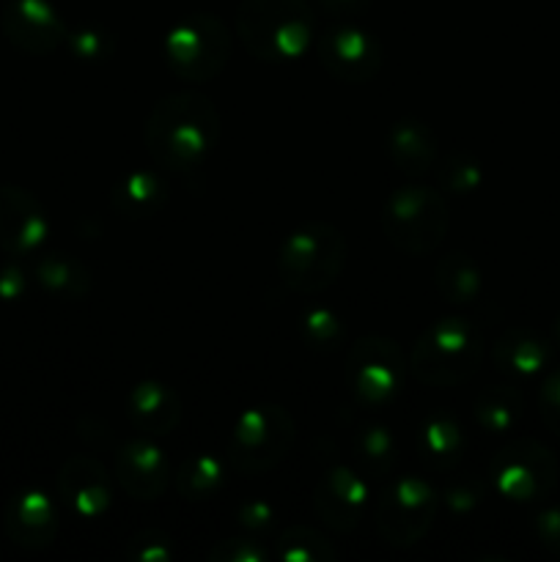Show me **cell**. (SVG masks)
I'll return each mask as SVG.
<instances>
[{
	"label": "cell",
	"mask_w": 560,
	"mask_h": 562,
	"mask_svg": "<svg viewBox=\"0 0 560 562\" xmlns=\"http://www.w3.org/2000/svg\"><path fill=\"white\" fill-rule=\"evenodd\" d=\"M220 132V113L212 99L198 91H176L154 104L146 121V146L159 168L190 173L212 154Z\"/></svg>",
	"instance_id": "obj_1"
},
{
	"label": "cell",
	"mask_w": 560,
	"mask_h": 562,
	"mask_svg": "<svg viewBox=\"0 0 560 562\" xmlns=\"http://www.w3.org/2000/svg\"><path fill=\"white\" fill-rule=\"evenodd\" d=\"M236 33L253 58L296 60L313 38V9L307 0H242Z\"/></svg>",
	"instance_id": "obj_2"
},
{
	"label": "cell",
	"mask_w": 560,
	"mask_h": 562,
	"mask_svg": "<svg viewBox=\"0 0 560 562\" xmlns=\"http://www.w3.org/2000/svg\"><path fill=\"white\" fill-rule=\"evenodd\" d=\"M346 263V239L335 225L313 220L283 239L278 272L285 289L296 294H318L340 278Z\"/></svg>",
	"instance_id": "obj_3"
},
{
	"label": "cell",
	"mask_w": 560,
	"mask_h": 562,
	"mask_svg": "<svg viewBox=\"0 0 560 562\" xmlns=\"http://www.w3.org/2000/svg\"><path fill=\"white\" fill-rule=\"evenodd\" d=\"M481 333L467 318H443L432 324L412 346L410 371L428 387H453L481 368Z\"/></svg>",
	"instance_id": "obj_4"
},
{
	"label": "cell",
	"mask_w": 560,
	"mask_h": 562,
	"mask_svg": "<svg viewBox=\"0 0 560 562\" xmlns=\"http://www.w3.org/2000/svg\"><path fill=\"white\" fill-rule=\"evenodd\" d=\"M448 203L437 190L423 184L399 187L384 201L382 231L395 250L406 256H428L448 234Z\"/></svg>",
	"instance_id": "obj_5"
},
{
	"label": "cell",
	"mask_w": 560,
	"mask_h": 562,
	"mask_svg": "<svg viewBox=\"0 0 560 562\" xmlns=\"http://www.w3.org/2000/svg\"><path fill=\"white\" fill-rule=\"evenodd\" d=\"M296 426L278 404H258L242 412L228 439V459L242 475H264L289 456Z\"/></svg>",
	"instance_id": "obj_6"
},
{
	"label": "cell",
	"mask_w": 560,
	"mask_h": 562,
	"mask_svg": "<svg viewBox=\"0 0 560 562\" xmlns=\"http://www.w3.org/2000/svg\"><path fill=\"white\" fill-rule=\"evenodd\" d=\"M231 31L212 14H190L165 36V58L181 80L206 82L225 69Z\"/></svg>",
	"instance_id": "obj_7"
},
{
	"label": "cell",
	"mask_w": 560,
	"mask_h": 562,
	"mask_svg": "<svg viewBox=\"0 0 560 562\" xmlns=\"http://www.w3.org/2000/svg\"><path fill=\"white\" fill-rule=\"evenodd\" d=\"M410 362L399 344L382 335H368L351 344L346 357V382L351 395L366 406H384L395 401L406 382Z\"/></svg>",
	"instance_id": "obj_8"
},
{
	"label": "cell",
	"mask_w": 560,
	"mask_h": 562,
	"mask_svg": "<svg viewBox=\"0 0 560 562\" xmlns=\"http://www.w3.org/2000/svg\"><path fill=\"white\" fill-rule=\"evenodd\" d=\"M437 494L417 475L395 477L377 503V532L390 547H412L432 530Z\"/></svg>",
	"instance_id": "obj_9"
},
{
	"label": "cell",
	"mask_w": 560,
	"mask_h": 562,
	"mask_svg": "<svg viewBox=\"0 0 560 562\" xmlns=\"http://www.w3.org/2000/svg\"><path fill=\"white\" fill-rule=\"evenodd\" d=\"M489 475L505 499L533 503V499L547 497L555 488L558 461L547 445L536 439H514L494 453Z\"/></svg>",
	"instance_id": "obj_10"
},
{
	"label": "cell",
	"mask_w": 560,
	"mask_h": 562,
	"mask_svg": "<svg viewBox=\"0 0 560 562\" xmlns=\"http://www.w3.org/2000/svg\"><path fill=\"white\" fill-rule=\"evenodd\" d=\"M318 55L324 69L344 82H368L382 66V47L368 31L355 22H340L318 38Z\"/></svg>",
	"instance_id": "obj_11"
},
{
	"label": "cell",
	"mask_w": 560,
	"mask_h": 562,
	"mask_svg": "<svg viewBox=\"0 0 560 562\" xmlns=\"http://www.w3.org/2000/svg\"><path fill=\"white\" fill-rule=\"evenodd\" d=\"M49 234L42 203L27 190L0 184V250L9 256H33Z\"/></svg>",
	"instance_id": "obj_12"
},
{
	"label": "cell",
	"mask_w": 560,
	"mask_h": 562,
	"mask_svg": "<svg viewBox=\"0 0 560 562\" xmlns=\"http://www.w3.org/2000/svg\"><path fill=\"white\" fill-rule=\"evenodd\" d=\"M368 505V483L346 467H333L313 488V508L318 519L335 532H351L360 525Z\"/></svg>",
	"instance_id": "obj_13"
},
{
	"label": "cell",
	"mask_w": 560,
	"mask_h": 562,
	"mask_svg": "<svg viewBox=\"0 0 560 562\" xmlns=\"http://www.w3.org/2000/svg\"><path fill=\"white\" fill-rule=\"evenodd\" d=\"M3 33L27 55H47L60 47L66 27L47 0H9L3 9Z\"/></svg>",
	"instance_id": "obj_14"
},
{
	"label": "cell",
	"mask_w": 560,
	"mask_h": 562,
	"mask_svg": "<svg viewBox=\"0 0 560 562\" xmlns=\"http://www.w3.org/2000/svg\"><path fill=\"white\" fill-rule=\"evenodd\" d=\"M58 492L64 503L82 519H99L108 514L110 499V477L104 467L93 456L77 453L64 461L58 472Z\"/></svg>",
	"instance_id": "obj_15"
},
{
	"label": "cell",
	"mask_w": 560,
	"mask_h": 562,
	"mask_svg": "<svg viewBox=\"0 0 560 562\" xmlns=\"http://www.w3.org/2000/svg\"><path fill=\"white\" fill-rule=\"evenodd\" d=\"M115 481L135 499H157L170 483V464L152 439H130L115 453Z\"/></svg>",
	"instance_id": "obj_16"
},
{
	"label": "cell",
	"mask_w": 560,
	"mask_h": 562,
	"mask_svg": "<svg viewBox=\"0 0 560 562\" xmlns=\"http://www.w3.org/2000/svg\"><path fill=\"white\" fill-rule=\"evenodd\" d=\"M5 536L22 549H38L53 547L55 536H58V510H55L53 499L42 492H22L9 499L3 514Z\"/></svg>",
	"instance_id": "obj_17"
},
{
	"label": "cell",
	"mask_w": 560,
	"mask_h": 562,
	"mask_svg": "<svg viewBox=\"0 0 560 562\" xmlns=\"http://www.w3.org/2000/svg\"><path fill=\"white\" fill-rule=\"evenodd\" d=\"M126 417L146 437H165L179 428L184 406L173 387L146 379L126 393Z\"/></svg>",
	"instance_id": "obj_18"
},
{
	"label": "cell",
	"mask_w": 560,
	"mask_h": 562,
	"mask_svg": "<svg viewBox=\"0 0 560 562\" xmlns=\"http://www.w3.org/2000/svg\"><path fill=\"white\" fill-rule=\"evenodd\" d=\"M388 151L401 173L426 176L437 162V137L423 121L401 119L390 130Z\"/></svg>",
	"instance_id": "obj_19"
},
{
	"label": "cell",
	"mask_w": 560,
	"mask_h": 562,
	"mask_svg": "<svg viewBox=\"0 0 560 562\" xmlns=\"http://www.w3.org/2000/svg\"><path fill=\"white\" fill-rule=\"evenodd\" d=\"M500 371L514 379H530L541 373L549 362V346L530 329H508L497 338L492 351Z\"/></svg>",
	"instance_id": "obj_20"
},
{
	"label": "cell",
	"mask_w": 560,
	"mask_h": 562,
	"mask_svg": "<svg viewBox=\"0 0 560 562\" xmlns=\"http://www.w3.org/2000/svg\"><path fill=\"white\" fill-rule=\"evenodd\" d=\"M434 285L443 294L445 302L453 305H470L481 294V269L475 267L470 256L464 252H450L437 261V272H434Z\"/></svg>",
	"instance_id": "obj_21"
},
{
	"label": "cell",
	"mask_w": 560,
	"mask_h": 562,
	"mask_svg": "<svg viewBox=\"0 0 560 562\" xmlns=\"http://www.w3.org/2000/svg\"><path fill=\"white\" fill-rule=\"evenodd\" d=\"M165 203V184L148 170H135L124 176L113 190V206L124 217L146 220L157 214Z\"/></svg>",
	"instance_id": "obj_22"
},
{
	"label": "cell",
	"mask_w": 560,
	"mask_h": 562,
	"mask_svg": "<svg viewBox=\"0 0 560 562\" xmlns=\"http://www.w3.org/2000/svg\"><path fill=\"white\" fill-rule=\"evenodd\" d=\"M36 280L47 294L60 300H82L91 291V274L66 256H44L36 263Z\"/></svg>",
	"instance_id": "obj_23"
},
{
	"label": "cell",
	"mask_w": 560,
	"mask_h": 562,
	"mask_svg": "<svg viewBox=\"0 0 560 562\" xmlns=\"http://www.w3.org/2000/svg\"><path fill=\"white\" fill-rule=\"evenodd\" d=\"M522 395L514 387H489L475 401V420L489 434H508L522 420Z\"/></svg>",
	"instance_id": "obj_24"
},
{
	"label": "cell",
	"mask_w": 560,
	"mask_h": 562,
	"mask_svg": "<svg viewBox=\"0 0 560 562\" xmlns=\"http://www.w3.org/2000/svg\"><path fill=\"white\" fill-rule=\"evenodd\" d=\"M223 464L209 453L190 456L181 464V470L176 472V488L190 503H203V499L214 497L220 492V486H223Z\"/></svg>",
	"instance_id": "obj_25"
},
{
	"label": "cell",
	"mask_w": 560,
	"mask_h": 562,
	"mask_svg": "<svg viewBox=\"0 0 560 562\" xmlns=\"http://www.w3.org/2000/svg\"><path fill=\"white\" fill-rule=\"evenodd\" d=\"M275 554L285 562H333L338 560V549L311 527H289L280 532Z\"/></svg>",
	"instance_id": "obj_26"
},
{
	"label": "cell",
	"mask_w": 560,
	"mask_h": 562,
	"mask_svg": "<svg viewBox=\"0 0 560 562\" xmlns=\"http://www.w3.org/2000/svg\"><path fill=\"white\" fill-rule=\"evenodd\" d=\"M461 428L456 426V420L439 415L423 426L421 437V453L428 464L434 467H450L459 461L461 456Z\"/></svg>",
	"instance_id": "obj_27"
},
{
	"label": "cell",
	"mask_w": 560,
	"mask_h": 562,
	"mask_svg": "<svg viewBox=\"0 0 560 562\" xmlns=\"http://www.w3.org/2000/svg\"><path fill=\"white\" fill-rule=\"evenodd\" d=\"M393 434L384 426H362L355 434V459L371 475H384L393 464Z\"/></svg>",
	"instance_id": "obj_28"
},
{
	"label": "cell",
	"mask_w": 560,
	"mask_h": 562,
	"mask_svg": "<svg viewBox=\"0 0 560 562\" xmlns=\"http://www.w3.org/2000/svg\"><path fill=\"white\" fill-rule=\"evenodd\" d=\"M300 329L305 335L307 346L318 351L338 349L340 340H344V324H340V318L333 311H324V307L305 313Z\"/></svg>",
	"instance_id": "obj_29"
},
{
	"label": "cell",
	"mask_w": 560,
	"mask_h": 562,
	"mask_svg": "<svg viewBox=\"0 0 560 562\" xmlns=\"http://www.w3.org/2000/svg\"><path fill=\"white\" fill-rule=\"evenodd\" d=\"M478 184H481V162L472 159L470 154H450L443 168L445 190L467 195V192L478 190Z\"/></svg>",
	"instance_id": "obj_30"
},
{
	"label": "cell",
	"mask_w": 560,
	"mask_h": 562,
	"mask_svg": "<svg viewBox=\"0 0 560 562\" xmlns=\"http://www.w3.org/2000/svg\"><path fill=\"white\" fill-rule=\"evenodd\" d=\"M267 558L269 554L250 538H225L206 552V560L214 562H264Z\"/></svg>",
	"instance_id": "obj_31"
},
{
	"label": "cell",
	"mask_w": 560,
	"mask_h": 562,
	"mask_svg": "<svg viewBox=\"0 0 560 562\" xmlns=\"http://www.w3.org/2000/svg\"><path fill=\"white\" fill-rule=\"evenodd\" d=\"M538 415L544 426L560 437V368H552L538 387Z\"/></svg>",
	"instance_id": "obj_32"
},
{
	"label": "cell",
	"mask_w": 560,
	"mask_h": 562,
	"mask_svg": "<svg viewBox=\"0 0 560 562\" xmlns=\"http://www.w3.org/2000/svg\"><path fill=\"white\" fill-rule=\"evenodd\" d=\"M126 552L137 560H148V562H165L173 558V543H170V536L159 530H143L132 538L130 549Z\"/></svg>",
	"instance_id": "obj_33"
},
{
	"label": "cell",
	"mask_w": 560,
	"mask_h": 562,
	"mask_svg": "<svg viewBox=\"0 0 560 562\" xmlns=\"http://www.w3.org/2000/svg\"><path fill=\"white\" fill-rule=\"evenodd\" d=\"M69 44L80 60H104L110 55V49H113V42H110L108 33L97 31V27L71 33Z\"/></svg>",
	"instance_id": "obj_34"
},
{
	"label": "cell",
	"mask_w": 560,
	"mask_h": 562,
	"mask_svg": "<svg viewBox=\"0 0 560 562\" xmlns=\"http://www.w3.org/2000/svg\"><path fill=\"white\" fill-rule=\"evenodd\" d=\"M533 530H536L538 543H541L547 552L558 554L560 558V508L541 510V514L536 516V525H533Z\"/></svg>",
	"instance_id": "obj_35"
},
{
	"label": "cell",
	"mask_w": 560,
	"mask_h": 562,
	"mask_svg": "<svg viewBox=\"0 0 560 562\" xmlns=\"http://www.w3.org/2000/svg\"><path fill=\"white\" fill-rule=\"evenodd\" d=\"M322 5L329 16H335V20L351 22L371 5V0H322Z\"/></svg>",
	"instance_id": "obj_36"
},
{
	"label": "cell",
	"mask_w": 560,
	"mask_h": 562,
	"mask_svg": "<svg viewBox=\"0 0 560 562\" xmlns=\"http://www.w3.org/2000/svg\"><path fill=\"white\" fill-rule=\"evenodd\" d=\"M239 519H242V525L250 527V530H264V527L272 525L275 514H272V508H269V505L250 503V505H245V508H242Z\"/></svg>",
	"instance_id": "obj_37"
},
{
	"label": "cell",
	"mask_w": 560,
	"mask_h": 562,
	"mask_svg": "<svg viewBox=\"0 0 560 562\" xmlns=\"http://www.w3.org/2000/svg\"><path fill=\"white\" fill-rule=\"evenodd\" d=\"M22 291H25V280H22L20 269H3L0 272V296L3 300H20Z\"/></svg>",
	"instance_id": "obj_38"
},
{
	"label": "cell",
	"mask_w": 560,
	"mask_h": 562,
	"mask_svg": "<svg viewBox=\"0 0 560 562\" xmlns=\"http://www.w3.org/2000/svg\"><path fill=\"white\" fill-rule=\"evenodd\" d=\"M555 338H558V344H560V318L555 322Z\"/></svg>",
	"instance_id": "obj_39"
}]
</instances>
